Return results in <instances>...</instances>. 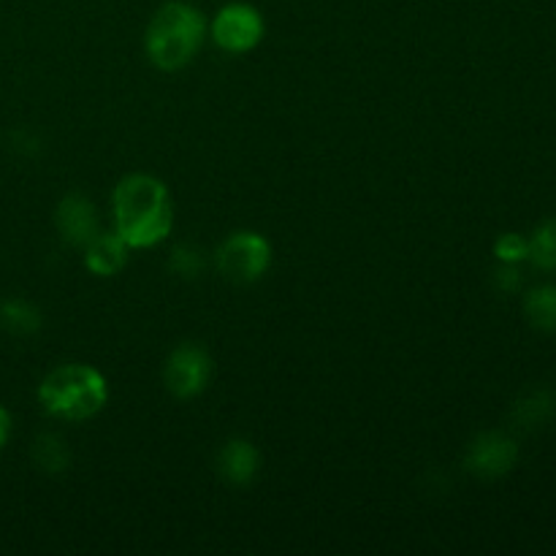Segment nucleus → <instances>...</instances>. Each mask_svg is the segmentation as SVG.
<instances>
[{
	"label": "nucleus",
	"mask_w": 556,
	"mask_h": 556,
	"mask_svg": "<svg viewBox=\"0 0 556 556\" xmlns=\"http://www.w3.org/2000/svg\"><path fill=\"white\" fill-rule=\"evenodd\" d=\"M114 231L130 250L157 248L174 228V204L166 182L152 174H128L112 195Z\"/></svg>",
	"instance_id": "obj_1"
},
{
	"label": "nucleus",
	"mask_w": 556,
	"mask_h": 556,
	"mask_svg": "<svg viewBox=\"0 0 556 556\" xmlns=\"http://www.w3.org/2000/svg\"><path fill=\"white\" fill-rule=\"evenodd\" d=\"M210 22L199 5L188 0H168L152 14L144 33L147 58L161 71H179L193 63L204 47Z\"/></svg>",
	"instance_id": "obj_2"
},
{
	"label": "nucleus",
	"mask_w": 556,
	"mask_h": 556,
	"mask_svg": "<svg viewBox=\"0 0 556 556\" xmlns=\"http://www.w3.org/2000/svg\"><path fill=\"white\" fill-rule=\"evenodd\" d=\"M38 402L60 421H87L109 402V380L90 364H60L38 386Z\"/></svg>",
	"instance_id": "obj_3"
},
{
	"label": "nucleus",
	"mask_w": 556,
	"mask_h": 556,
	"mask_svg": "<svg viewBox=\"0 0 556 556\" xmlns=\"http://www.w3.org/2000/svg\"><path fill=\"white\" fill-rule=\"evenodd\" d=\"M271 242L258 231H233L228 233L215 250V266L228 282L250 286L258 282L271 269Z\"/></svg>",
	"instance_id": "obj_4"
},
{
	"label": "nucleus",
	"mask_w": 556,
	"mask_h": 556,
	"mask_svg": "<svg viewBox=\"0 0 556 556\" xmlns=\"http://www.w3.org/2000/svg\"><path fill=\"white\" fill-rule=\"evenodd\" d=\"M212 375H215V362L199 342L177 345L163 364V383L177 400H193L204 394L212 383Z\"/></svg>",
	"instance_id": "obj_5"
},
{
	"label": "nucleus",
	"mask_w": 556,
	"mask_h": 556,
	"mask_svg": "<svg viewBox=\"0 0 556 556\" xmlns=\"http://www.w3.org/2000/svg\"><path fill=\"white\" fill-rule=\"evenodd\" d=\"M212 41L228 54H248L264 41L266 22L255 5L233 0L215 14L210 25Z\"/></svg>",
	"instance_id": "obj_6"
},
{
	"label": "nucleus",
	"mask_w": 556,
	"mask_h": 556,
	"mask_svg": "<svg viewBox=\"0 0 556 556\" xmlns=\"http://www.w3.org/2000/svg\"><path fill=\"white\" fill-rule=\"evenodd\" d=\"M516 462H519V445L505 432H481L465 454L467 470L486 481L508 476Z\"/></svg>",
	"instance_id": "obj_7"
},
{
	"label": "nucleus",
	"mask_w": 556,
	"mask_h": 556,
	"mask_svg": "<svg viewBox=\"0 0 556 556\" xmlns=\"http://www.w3.org/2000/svg\"><path fill=\"white\" fill-rule=\"evenodd\" d=\"M54 226H58L60 237L74 248H85L101 231L96 204L81 193H71L60 201L54 210Z\"/></svg>",
	"instance_id": "obj_8"
},
{
	"label": "nucleus",
	"mask_w": 556,
	"mask_h": 556,
	"mask_svg": "<svg viewBox=\"0 0 556 556\" xmlns=\"http://www.w3.org/2000/svg\"><path fill=\"white\" fill-rule=\"evenodd\" d=\"M261 470V454L250 440L233 438L223 443L220 454H217V472L231 486H248L258 478Z\"/></svg>",
	"instance_id": "obj_9"
},
{
	"label": "nucleus",
	"mask_w": 556,
	"mask_h": 556,
	"mask_svg": "<svg viewBox=\"0 0 556 556\" xmlns=\"http://www.w3.org/2000/svg\"><path fill=\"white\" fill-rule=\"evenodd\" d=\"M85 266L98 277H114L128 264V244L117 237V231H98L85 244Z\"/></svg>",
	"instance_id": "obj_10"
},
{
	"label": "nucleus",
	"mask_w": 556,
	"mask_h": 556,
	"mask_svg": "<svg viewBox=\"0 0 556 556\" xmlns=\"http://www.w3.org/2000/svg\"><path fill=\"white\" fill-rule=\"evenodd\" d=\"M525 315L538 331H556V286H538L525 296Z\"/></svg>",
	"instance_id": "obj_11"
},
{
	"label": "nucleus",
	"mask_w": 556,
	"mask_h": 556,
	"mask_svg": "<svg viewBox=\"0 0 556 556\" xmlns=\"http://www.w3.org/2000/svg\"><path fill=\"white\" fill-rule=\"evenodd\" d=\"M556 410V396L552 391H532L527 394L519 405L514 407V421L519 424L521 429H541L543 424L552 421Z\"/></svg>",
	"instance_id": "obj_12"
},
{
	"label": "nucleus",
	"mask_w": 556,
	"mask_h": 556,
	"mask_svg": "<svg viewBox=\"0 0 556 556\" xmlns=\"http://www.w3.org/2000/svg\"><path fill=\"white\" fill-rule=\"evenodd\" d=\"M527 261L541 271H556V217L543 220L527 239Z\"/></svg>",
	"instance_id": "obj_13"
},
{
	"label": "nucleus",
	"mask_w": 556,
	"mask_h": 556,
	"mask_svg": "<svg viewBox=\"0 0 556 556\" xmlns=\"http://www.w3.org/2000/svg\"><path fill=\"white\" fill-rule=\"evenodd\" d=\"M33 462L41 467L49 476H60V472L68 470L71 465V451L65 445V440H60L58 434H41V438L33 443Z\"/></svg>",
	"instance_id": "obj_14"
},
{
	"label": "nucleus",
	"mask_w": 556,
	"mask_h": 556,
	"mask_svg": "<svg viewBox=\"0 0 556 556\" xmlns=\"http://www.w3.org/2000/svg\"><path fill=\"white\" fill-rule=\"evenodd\" d=\"M0 318H3L5 329L14 331V334H33V331L41 326V313H38L33 304L22 302V299H14V302L3 304Z\"/></svg>",
	"instance_id": "obj_15"
},
{
	"label": "nucleus",
	"mask_w": 556,
	"mask_h": 556,
	"mask_svg": "<svg viewBox=\"0 0 556 556\" xmlns=\"http://www.w3.org/2000/svg\"><path fill=\"white\" fill-rule=\"evenodd\" d=\"M168 266H172V271H177L179 277H199L201 271H204V255H201V250L179 244V248H174Z\"/></svg>",
	"instance_id": "obj_16"
},
{
	"label": "nucleus",
	"mask_w": 556,
	"mask_h": 556,
	"mask_svg": "<svg viewBox=\"0 0 556 556\" xmlns=\"http://www.w3.org/2000/svg\"><path fill=\"white\" fill-rule=\"evenodd\" d=\"M494 255L500 258V264H521L527 261V239L521 233H503L494 242Z\"/></svg>",
	"instance_id": "obj_17"
},
{
	"label": "nucleus",
	"mask_w": 556,
	"mask_h": 556,
	"mask_svg": "<svg viewBox=\"0 0 556 556\" xmlns=\"http://www.w3.org/2000/svg\"><path fill=\"white\" fill-rule=\"evenodd\" d=\"M494 282H497L500 291L514 293L521 288V271L516 269V264H503L497 271H494Z\"/></svg>",
	"instance_id": "obj_18"
},
{
	"label": "nucleus",
	"mask_w": 556,
	"mask_h": 556,
	"mask_svg": "<svg viewBox=\"0 0 556 556\" xmlns=\"http://www.w3.org/2000/svg\"><path fill=\"white\" fill-rule=\"evenodd\" d=\"M9 438H11V413L0 405V451L5 448Z\"/></svg>",
	"instance_id": "obj_19"
}]
</instances>
